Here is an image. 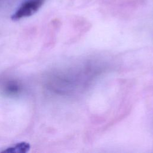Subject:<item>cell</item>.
I'll list each match as a JSON object with an SVG mask.
<instances>
[{
  "label": "cell",
  "instance_id": "1",
  "mask_svg": "<svg viewBox=\"0 0 153 153\" xmlns=\"http://www.w3.org/2000/svg\"><path fill=\"white\" fill-rule=\"evenodd\" d=\"M44 2V0L25 1L11 16V19L13 20H18L32 16L41 8Z\"/></svg>",
  "mask_w": 153,
  "mask_h": 153
},
{
  "label": "cell",
  "instance_id": "2",
  "mask_svg": "<svg viewBox=\"0 0 153 153\" xmlns=\"http://www.w3.org/2000/svg\"><path fill=\"white\" fill-rule=\"evenodd\" d=\"M30 146L29 143L26 142H22L16 145L10 146L5 149L1 151V152L5 153H25L29 151Z\"/></svg>",
  "mask_w": 153,
  "mask_h": 153
},
{
  "label": "cell",
  "instance_id": "3",
  "mask_svg": "<svg viewBox=\"0 0 153 153\" xmlns=\"http://www.w3.org/2000/svg\"><path fill=\"white\" fill-rule=\"evenodd\" d=\"M7 93L10 94H15L19 92V85L13 82H8L5 84V89H4Z\"/></svg>",
  "mask_w": 153,
  "mask_h": 153
}]
</instances>
